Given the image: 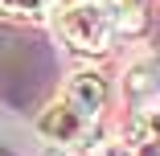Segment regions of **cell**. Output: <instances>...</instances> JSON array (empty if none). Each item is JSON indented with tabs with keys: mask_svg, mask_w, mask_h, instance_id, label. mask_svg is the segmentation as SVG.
Here are the masks:
<instances>
[{
	"mask_svg": "<svg viewBox=\"0 0 160 156\" xmlns=\"http://www.w3.org/2000/svg\"><path fill=\"white\" fill-rule=\"evenodd\" d=\"M119 25L123 29H140L144 25V8H148V0H119Z\"/></svg>",
	"mask_w": 160,
	"mask_h": 156,
	"instance_id": "8992f818",
	"label": "cell"
},
{
	"mask_svg": "<svg viewBox=\"0 0 160 156\" xmlns=\"http://www.w3.org/2000/svg\"><path fill=\"white\" fill-rule=\"evenodd\" d=\"M123 99L132 111H152L160 107V58H140L123 74Z\"/></svg>",
	"mask_w": 160,
	"mask_h": 156,
	"instance_id": "3957f363",
	"label": "cell"
},
{
	"mask_svg": "<svg viewBox=\"0 0 160 156\" xmlns=\"http://www.w3.org/2000/svg\"><path fill=\"white\" fill-rule=\"evenodd\" d=\"M53 0H0V17L4 21H45Z\"/></svg>",
	"mask_w": 160,
	"mask_h": 156,
	"instance_id": "5b68a950",
	"label": "cell"
},
{
	"mask_svg": "<svg viewBox=\"0 0 160 156\" xmlns=\"http://www.w3.org/2000/svg\"><path fill=\"white\" fill-rule=\"evenodd\" d=\"M115 25H119V8L111 0H70L58 17L62 37L82 53H103L111 45Z\"/></svg>",
	"mask_w": 160,
	"mask_h": 156,
	"instance_id": "6da1fadb",
	"label": "cell"
},
{
	"mask_svg": "<svg viewBox=\"0 0 160 156\" xmlns=\"http://www.w3.org/2000/svg\"><path fill=\"white\" fill-rule=\"evenodd\" d=\"M62 99H70L82 115L99 119V111H103L107 99H111V82H107L99 70H74V74L66 78V95H62Z\"/></svg>",
	"mask_w": 160,
	"mask_h": 156,
	"instance_id": "277c9868",
	"label": "cell"
},
{
	"mask_svg": "<svg viewBox=\"0 0 160 156\" xmlns=\"http://www.w3.org/2000/svg\"><path fill=\"white\" fill-rule=\"evenodd\" d=\"M140 136L160 140V107H152V111H144V115H140Z\"/></svg>",
	"mask_w": 160,
	"mask_h": 156,
	"instance_id": "52a82bcc",
	"label": "cell"
},
{
	"mask_svg": "<svg viewBox=\"0 0 160 156\" xmlns=\"http://www.w3.org/2000/svg\"><path fill=\"white\" fill-rule=\"evenodd\" d=\"M90 115H82L70 99H58V103H49L41 115H37V132L45 136V140H53V144H62V148H78L86 136H90Z\"/></svg>",
	"mask_w": 160,
	"mask_h": 156,
	"instance_id": "7a4b0ae2",
	"label": "cell"
}]
</instances>
